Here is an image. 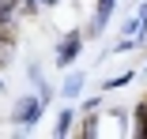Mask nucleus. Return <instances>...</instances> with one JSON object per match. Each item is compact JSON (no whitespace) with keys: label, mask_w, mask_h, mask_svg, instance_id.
Returning <instances> with one entry per match:
<instances>
[{"label":"nucleus","mask_w":147,"mask_h":139,"mask_svg":"<svg viewBox=\"0 0 147 139\" xmlns=\"http://www.w3.org/2000/svg\"><path fill=\"white\" fill-rule=\"evenodd\" d=\"M79 49H83V30H68L64 41H61V49H57V64L68 68V64L79 57Z\"/></svg>","instance_id":"1"},{"label":"nucleus","mask_w":147,"mask_h":139,"mask_svg":"<svg viewBox=\"0 0 147 139\" xmlns=\"http://www.w3.org/2000/svg\"><path fill=\"white\" fill-rule=\"evenodd\" d=\"M42 98H19V105H15V113H11V120L15 124H38V117H42Z\"/></svg>","instance_id":"2"},{"label":"nucleus","mask_w":147,"mask_h":139,"mask_svg":"<svg viewBox=\"0 0 147 139\" xmlns=\"http://www.w3.org/2000/svg\"><path fill=\"white\" fill-rule=\"evenodd\" d=\"M113 4H117V0H98V8H94V26H91V34H98L102 26L109 23V15H113Z\"/></svg>","instance_id":"3"},{"label":"nucleus","mask_w":147,"mask_h":139,"mask_svg":"<svg viewBox=\"0 0 147 139\" xmlns=\"http://www.w3.org/2000/svg\"><path fill=\"white\" fill-rule=\"evenodd\" d=\"M72 117H76L72 109H61V117H57V124H53V135H57V139H64V135L72 132Z\"/></svg>","instance_id":"4"},{"label":"nucleus","mask_w":147,"mask_h":139,"mask_svg":"<svg viewBox=\"0 0 147 139\" xmlns=\"http://www.w3.org/2000/svg\"><path fill=\"white\" fill-rule=\"evenodd\" d=\"M83 79H87L83 72H76V75H68V83H64V90H61V94H64V98H76V94L83 90Z\"/></svg>","instance_id":"5"},{"label":"nucleus","mask_w":147,"mask_h":139,"mask_svg":"<svg viewBox=\"0 0 147 139\" xmlns=\"http://www.w3.org/2000/svg\"><path fill=\"white\" fill-rule=\"evenodd\" d=\"M136 135H140V139H147V102H143V105H136Z\"/></svg>","instance_id":"6"},{"label":"nucleus","mask_w":147,"mask_h":139,"mask_svg":"<svg viewBox=\"0 0 147 139\" xmlns=\"http://www.w3.org/2000/svg\"><path fill=\"white\" fill-rule=\"evenodd\" d=\"M136 79V72H125V75H113V79H106V90H113V87H125V83H132Z\"/></svg>","instance_id":"7"},{"label":"nucleus","mask_w":147,"mask_h":139,"mask_svg":"<svg viewBox=\"0 0 147 139\" xmlns=\"http://www.w3.org/2000/svg\"><path fill=\"white\" fill-rule=\"evenodd\" d=\"M94 128H98L94 113H87V120H83V135H87V139H94Z\"/></svg>","instance_id":"8"}]
</instances>
